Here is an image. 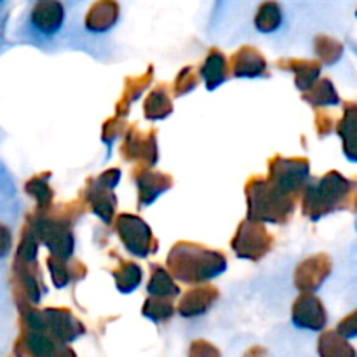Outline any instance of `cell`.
Instances as JSON below:
<instances>
[{"label": "cell", "mask_w": 357, "mask_h": 357, "mask_svg": "<svg viewBox=\"0 0 357 357\" xmlns=\"http://www.w3.org/2000/svg\"><path fill=\"white\" fill-rule=\"evenodd\" d=\"M227 268L223 253L194 243H178L167 255V272L174 279L197 284L218 278Z\"/></svg>", "instance_id": "cell-1"}, {"label": "cell", "mask_w": 357, "mask_h": 357, "mask_svg": "<svg viewBox=\"0 0 357 357\" xmlns=\"http://www.w3.org/2000/svg\"><path fill=\"white\" fill-rule=\"evenodd\" d=\"M300 197L303 215L317 222L335 209L352 208L356 202V183L337 171H331L319 181L303 188Z\"/></svg>", "instance_id": "cell-2"}, {"label": "cell", "mask_w": 357, "mask_h": 357, "mask_svg": "<svg viewBox=\"0 0 357 357\" xmlns=\"http://www.w3.org/2000/svg\"><path fill=\"white\" fill-rule=\"evenodd\" d=\"M248 218L255 222L284 223L295 209L296 195L286 194L267 178L253 176L246 185Z\"/></svg>", "instance_id": "cell-3"}, {"label": "cell", "mask_w": 357, "mask_h": 357, "mask_svg": "<svg viewBox=\"0 0 357 357\" xmlns=\"http://www.w3.org/2000/svg\"><path fill=\"white\" fill-rule=\"evenodd\" d=\"M20 312L21 326L45 331L63 344H70L86 333L84 324L68 309L38 310L35 307H26V309H21Z\"/></svg>", "instance_id": "cell-4"}, {"label": "cell", "mask_w": 357, "mask_h": 357, "mask_svg": "<svg viewBox=\"0 0 357 357\" xmlns=\"http://www.w3.org/2000/svg\"><path fill=\"white\" fill-rule=\"evenodd\" d=\"M16 357H77L66 344L42 330L21 326L14 344Z\"/></svg>", "instance_id": "cell-5"}, {"label": "cell", "mask_w": 357, "mask_h": 357, "mask_svg": "<svg viewBox=\"0 0 357 357\" xmlns=\"http://www.w3.org/2000/svg\"><path fill=\"white\" fill-rule=\"evenodd\" d=\"M309 160L302 159V157H291V159H284V157H274L268 164V178L272 185L279 188V190L286 192L300 197L302 195L303 183L309 178Z\"/></svg>", "instance_id": "cell-6"}, {"label": "cell", "mask_w": 357, "mask_h": 357, "mask_svg": "<svg viewBox=\"0 0 357 357\" xmlns=\"http://www.w3.org/2000/svg\"><path fill=\"white\" fill-rule=\"evenodd\" d=\"M272 244H274V237L265 230L260 222L250 218L241 222L232 239V248L237 257L251 261L264 258L271 251Z\"/></svg>", "instance_id": "cell-7"}, {"label": "cell", "mask_w": 357, "mask_h": 357, "mask_svg": "<svg viewBox=\"0 0 357 357\" xmlns=\"http://www.w3.org/2000/svg\"><path fill=\"white\" fill-rule=\"evenodd\" d=\"M115 229L129 253L146 258L157 250V239L153 237L152 229L139 216L124 213L117 218Z\"/></svg>", "instance_id": "cell-8"}, {"label": "cell", "mask_w": 357, "mask_h": 357, "mask_svg": "<svg viewBox=\"0 0 357 357\" xmlns=\"http://www.w3.org/2000/svg\"><path fill=\"white\" fill-rule=\"evenodd\" d=\"M42 289L44 286L35 261H21L16 258L13 265V295L17 309L33 307L40 302Z\"/></svg>", "instance_id": "cell-9"}, {"label": "cell", "mask_w": 357, "mask_h": 357, "mask_svg": "<svg viewBox=\"0 0 357 357\" xmlns=\"http://www.w3.org/2000/svg\"><path fill=\"white\" fill-rule=\"evenodd\" d=\"M121 153L126 160L138 166H153L159 159L155 131L142 132L136 126L129 128L121 145Z\"/></svg>", "instance_id": "cell-10"}, {"label": "cell", "mask_w": 357, "mask_h": 357, "mask_svg": "<svg viewBox=\"0 0 357 357\" xmlns=\"http://www.w3.org/2000/svg\"><path fill=\"white\" fill-rule=\"evenodd\" d=\"M331 274V260L328 255H314L296 267L295 286L302 293H312L321 288Z\"/></svg>", "instance_id": "cell-11"}, {"label": "cell", "mask_w": 357, "mask_h": 357, "mask_svg": "<svg viewBox=\"0 0 357 357\" xmlns=\"http://www.w3.org/2000/svg\"><path fill=\"white\" fill-rule=\"evenodd\" d=\"M132 176L138 185V204L142 208L150 206L159 195L173 187V178L169 174L150 169V166H138Z\"/></svg>", "instance_id": "cell-12"}, {"label": "cell", "mask_w": 357, "mask_h": 357, "mask_svg": "<svg viewBox=\"0 0 357 357\" xmlns=\"http://www.w3.org/2000/svg\"><path fill=\"white\" fill-rule=\"evenodd\" d=\"M291 319L302 330L321 331L326 326V310L321 300L312 293H302L293 305Z\"/></svg>", "instance_id": "cell-13"}, {"label": "cell", "mask_w": 357, "mask_h": 357, "mask_svg": "<svg viewBox=\"0 0 357 357\" xmlns=\"http://www.w3.org/2000/svg\"><path fill=\"white\" fill-rule=\"evenodd\" d=\"M229 73L237 79H258L267 75V61L258 49L244 45L230 58Z\"/></svg>", "instance_id": "cell-14"}, {"label": "cell", "mask_w": 357, "mask_h": 357, "mask_svg": "<svg viewBox=\"0 0 357 357\" xmlns=\"http://www.w3.org/2000/svg\"><path fill=\"white\" fill-rule=\"evenodd\" d=\"M114 188L107 187L100 180H91L87 183L86 192H84V202L91 208V211L100 216L105 223H110L115 215V206H117V197H115Z\"/></svg>", "instance_id": "cell-15"}, {"label": "cell", "mask_w": 357, "mask_h": 357, "mask_svg": "<svg viewBox=\"0 0 357 357\" xmlns=\"http://www.w3.org/2000/svg\"><path fill=\"white\" fill-rule=\"evenodd\" d=\"M30 20L42 35H54L65 21V7L59 0H38L31 9Z\"/></svg>", "instance_id": "cell-16"}, {"label": "cell", "mask_w": 357, "mask_h": 357, "mask_svg": "<svg viewBox=\"0 0 357 357\" xmlns=\"http://www.w3.org/2000/svg\"><path fill=\"white\" fill-rule=\"evenodd\" d=\"M220 293L215 286H197V288L188 289L183 298L178 303V314L183 317H197L208 312L213 303L218 300Z\"/></svg>", "instance_id": "cell-17"}, {"label": "cell", "mask_w": 357, "mask_h": 357, "mask_svg": "<svg viewBox=\"0 0 357 357\" xmlns=\"http://www.w3.org/2000/svg\"><path fill=\"white\" fill-rule=\"evenodd\" d=\"M119 14H121V7L117 0H96L86 14V28L94 33H103L114 28Z\"/></svg>", "instance_id": "cell-18"}, {"label": "cell", "mask_w": 357, "mask_h": 357, "mask_svg": "<svg viewBox=\"0 0 357 357\" xmlns=\"http://www.w3.org/2000/svg\"><path fill=\"white\" fill-rule=\"evenodd\" d=\"M278 65L295 73V84L302 93H305L319 79L321 63L316 59H279Z\"/></svg>", "instance_id": "cell-19"}, {"label": "cell", "mask_w": 357, "mask_h": 357, "mask_svg": "<svg viewBox=\"0 0 357 357\" xmlns=\"http://www.w3.org/2000/svg\"><path fill=\"white\" fill-rule=\"evenodd\" d=\"M201 75L209 91L222 86L227 80V77L230 75L229 63H227L225 54H223L222 51H218V49H211L209 54L206 56L204 63H202Z\"/></svg>", "instance_id": "cell-20"}, {"label": "cell", "mask_w": 357, "mask_h": 357, "mask_svg": "<svg viewBox=\"0 0 357 357\" xmlns=\"http://www.w3.org/2000/svg\"><path fill=\"white\" fill-rule=\"evenodd\" d=\"M47 267L51 271L52 284L56 288H65L73 279H82L87 272L86 265L80 264V261H68L63 260V258L52 257V255L47 260Z\"/></svg>", "instance_id": "cell-21"}, {"label": "cell", "mask_w": 357, "mask_h": 357, "mask_svg": "<svg viewBox=\"0 0 357 357\" xmlns=\"http://www.w3.org/2000/svg\"><path fill=\"white\" fill-rule=\"evenodd\" d=\"M152 79H153L152 68L145 70L142 75L128 79V82H126V86H124V91H122V94H121V100H119V105H117L119 117H126V114L129 112V107H131L132 101H136L139 96H142L143 91L150 86Z\"/></svg>", "instance_id": "cell-22"}, {"label": "cell", "mask_w": 357, "mask_h": 357, "mask_svg": "<svg viewBox=\"0 0 357 357\" xmlns=\"http://www.w3.org/2000/svg\"><path fill=\"white\" fill-rule=\"evenodd\" d=\"M303 100L312 105L314 108L321 107H335L340 103L337 89L330 79H317L309 89L303 93Z\"/></svg>", "instance_id": "cell-23"}, {"label": "cell", "mask_w": 357, "mask_h": 357, "mask_svg": "<svg viewBox=\"0 0 357 357\" xmlns=\"http://www.w3.org/2000/svg\"><path fill=\"white\" fill-rule=\"evenodd\" d=\"M356 121H357V107L356 103H347L344 112V117L338 122V135L344 142V153L349 160L357 159V146H356Z\"/></svg>", "instance_id": "cell-24"}, {"label": "cell", "mask_w": 357, "mask_h": 357, "mask_svg": "<svg viewBox=\"0 0 357 357\" xmlns=\"http://www.w3.org/2000/svg\"><path fill=\"white\" fill-rule=\"evenodd\" d=\"M145 117L149 121H160L173 112V100L166 86H157L145 100Z\"/></svg>", "instance_id": "cell-25"}, {"label": "cell", "mask_w": 357, "mask_h": 357, "mask_svg": "<svg viewBox=\"0 0 357 357\" xmlns=\"http://www.w3.org/2000/svg\"><path fill=\"white\" fill-rule=\"evenodd\" d=\"M146 289L152 296H164V298H174V296L180 295V288L174 282V278L162 265H153L152 267Z\"/></svg>", "instance_id": "cell-26"}, {"label": "cell", "mask_w": 357, "mask_h": 357, "mask_svg": "<svg viewBox=\"0 0 357 357\" xmlns=\"http://www.w3.org/2000/svg\"><path fill=\"white\" fill-rule=\"evenodd\" d=\"M317 351L321 357H356L354 347L337 331H324L317 344Z\"/></svg>", "instance_id": "cell-27"}, {"label": "cell", "mask_w": 357, "mask_h": 357, "mask_svg": "<svg viewBox=\"0 0 357 357\" xmlns=\"http://www.w3.org/2000/svg\"><path fill=\"white\" fill-rule=\"evenodd\" d=\"M282 23V10L281 6L274 0H267L258 7V13L255 16V26L261 33H272L278 30Z\"/></svg>", "instance_id": "cell-28"}, {"label": "cell", "mask_w": 357, "mask_h": 357, "mask_svg": "<svg viewBox=\"0 0 357 357\" xmlns=\"http://www.w3.org/2000/svg\"><path fill=\"white\" fill-rule=\"evenodd\" d=\"M142 268L135 264V261L121 260L117 268H114V278L117 289L121 293H131L142 282Z\"/></svg>", "instance_id": "cell-29"}, {"label": "cell", "mask_w": 357, "mask_h": 357, "mask_svg": "<svg viewBox=\"0 0 357 357\" xmlns=\"http://www.w3.org/2000/svg\"><path fill=\"white\" fill-rule=\"evenodd\" d=\"M174 312H176V307L173 305V298H164V296H152L146 300L142 309L143 316L153 323H164L171 319Z\"/></svg>", "instance_id": "cell-30"}, {"label": "cell", "mask_w": 357, "mask_h": 357, "mask_svg": "<svg viewBox=\"0 0 357 357\" xmlns=\"http://www.w3.org/2000/svg\"><path fill=\"white\" fill-rule=\"evenodd\" d=\"M314 49L319 56V63H324V65H333L344 54V44L337 38L326 37V35H319L314 40Z\"/></svg>", "instance_id": "cell-31"}, {"label": "cell", "mask_w": 357, "mask_h": 357, "mask_svg": "<svg viewBox=\"0 0 357 357\" xmlns=\"http://www.w3.org/2000/svg\"><path fill=\"white\" fill-rule=\"evenodd\" d=\"M24 190L28 195L37 201V211H45L51 208L52 202V188L49 187L47 180L42 176H33L24 183Z\"/></svg>", "instance_id": "cell-32"}, {"label": "cell", "mask_w": 357, "mask_h": 357, "mask_svg": "<svg viewBox=\"0 0 357 357\" xmlns=\"http://www.w3.org/2000/svg\"><path fill=\"white\" fill-rule=\"evenodd\" d=\"M38 237L37 232H35V227L31 223V220L28 218L26 227L23 229V234H21V241L20 246H17V253L16 258L21 261H35L37 260V253H38Z\"/></svg>", "instance_id": "cell-33"}, {"label": "cell", "mask_w": 357, "mask_h": 357, "mask_svg": "<svg viewBox=\"0 0 357 357\" xmlns=\"http://www.w3.org/2000/svg\"><path fill=\"white\" fill-rule=\"evenodd\" d=\"M197 82L199 80L195 70L192 68V66H185V68L178 73L176 79H174V94H176V96H183L188 91L195 89Z\"/></svg>", "instance_id": "cell-34"}, {"label": "cell", "mask_w": 357, "mask_h": 357, "mask_svg": "<svg viewBox=\"0 0 357 357\" xmlns=\"http://www.w3.org/2000/svg\"><path fill=\"white\" fill-rule=\"evenodd\" d=\"M124 128H126L124 117H119V115H115L114 119H110V121L105 122V126H103V142L110 145V143L115 142L119 136L124 135Z\"/></svg>", "instance_id": "cell-35"}, {"label": "cell", "mask_w": 357, "mask_h": 357, "mask_svg": "<svg viewBox=\"0 0 357 357\" xmlns=\"http://www.w3.org/2000/svg\"><path fill=\"white\" fill-rule=\"evenodd\" d=\"M188 357H222L218 349L213 344L206 340H195L192 342L190 349H188Z\"/></svg>", "instance_id": "cell-36"}, {"label": "cell", "mask_w": 357, "mask_h": 357, "mask_svg": "<svg viewBox=\"0 0 357 357\" xmlns=\"http://www.w3.org/2000/svg\"><path fill=\"white\" fill-rule=\"evenodd\" d=\"M337 333L344 338H354L357 335V314L352 312L338 324Z\"/></svg>", "instance_id": "cell-37"}, {"label": "cell", "mask_w": 357, "mask_h": 357, "mask_svg": "<svg viewBox=\"0 0 357 357\" xmlns=\"http://www.w3.org/2000/svg\"><path fill=\"white\" fill-rule=\"evenodd\" d=\"M333 117H331V114H328V112H319V114L316 115V131L319 132L321 136H326L328 132H331V129H333Z\"/></svg>", "instance_id": "cell-38"}, {"label": "cell", "mask_w": 357, "mask_h": 357, "mask_svg": "<svg viewBox=\"0 0 357 357\" xmlns=\"http://www.w3.org/2000/svg\"><path fill=\"white\" fill-rule=\"evenodd\" d=\"M13 246V236H10L9 227L0 223V258L6 257Z\"/></svg>", "instance_id": "cell-39"}, {"label": "cell", "mask_w": 357, "mask_h": 357, "mask_svg": "<svg viewBox=\"0 0 357 357\" xmlns=\"http://www.w3.org/2000/svg\"><path fill=\"white\" fill-rule=\"evenodd\" d=\"M98 180L103 185H107V187L115 188L119 185V181H121V171L115 169V167L114 169H108L105 171V173H101L100 176H98Z\"/></svg>", "instance_id": "cell-40"}, {"label": "cell", "mask_w": 357, "mask_h": 357, "mask_svg": "<svg viewBox=\"0 0 357 357\" xmlns=\"http://www.w3.org/2000/svg\"><path fill=\"white\" fill-rule=\"evenodd\" d=\"M244 357H271V356H268L267 349H264V347H260V345H257V347H251L250 351H248L246 354H244Z\"/></svg>", "instance_id": "cell-41"}, {"label": "cell", "mask_w": 357, "mask_h": 357, "mask_svg": "<svg viewBox=\"0 0 357 357\" xmlns=\"http://www.w3.org/2000/svg\"><path fill=\"white\" fill-rule=\"evenodd\" d=\"M0 2H2V0H0Z\"/></svg>", "instance_id": "cell-42"}]
</instances>
